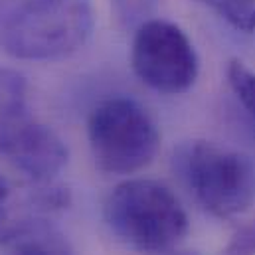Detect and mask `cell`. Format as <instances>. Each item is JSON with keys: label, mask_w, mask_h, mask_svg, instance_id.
<instances>
[{"label": "cell", "mask_w": 255, "mask_h": 255, "mask_svg": "<svg viewBox=\"0 0 255 255\" xmlns=\"http://www.w3.org/2000/svg\"><path fill=\"white\" fill-rule=\"evenodd\" d=\"M91 0H0V48L26 62L75 54L93 34Z\"/></svg>", "instance_id": "cell-1"}, {"label": "cell", "mask_w": 255, "mask_h": 255, "mask_svg": "<svg viewBox=\"0 0 255 255\" xmlns=\"http://www.w3.org/2000/svg\"><path fill=\"white\" fill-rule=\"evenodd\" d=\"M109 232L130 250L162 254L188 232V216L164 184L134 178L117 184L103 204Z\"/></svg>", "instance_id": "cell-2"}, {"label": "cell", "mask_w": 255, "mask_h": 255, "mask_svg": "<svg viewBox=\"0 0 255 255\" xmlns=\"http://www.w3.org/2000/svg\"><path fill=\"white\" fill-rule=\"evenodd\" d=\"M174 170L196 202L216 218H234L255 200V164L242 152L192 140L174 152Z\"/></svg>", "instance_id": "cell-3"}, {"label": "cell", "mask_w": 255, "mask_h": 255, "mask_svg": "<svg viewBox=\"0 0 255 255\" xmlns=\"http://www.w3.org/2000/svg\"><path fill=\"white\" fill-rule=\"evenodd\" d=\"M87 138L97 168L109 174L146 168L160 144L154 119L130 97H109L97 103L87 119Z\"/></svg>", "instance_id": "cell-4"}, {"label": "cell", "mask_w": 255, "mask_h": 255, "mask_svg": "<svg viewBox=\"0 0 255 255\" xmlns=\"http://www.w3.org/2000/svg\"><path fill=\"white\" fill-rule=\"evenodd\" d=\"M130 65L144 85L168 95L188 91L200 71L196 48L186 32L158 18H148L136 26Z\"/></svg>", "instance_id": "cell-5"}, {"label": "cell", "mask_w": 255, "mask_h": 255, "mask_svg": "<svg viewBox=\"0 0 255 255\" xmlns=\"http://www.w3.org/2000/svg\"><path fill=\"white\" fill-rule=\"evenodd\" d=\"M0 154L34 184L52 182L67 162V146L30 107L0 117Z\"/></svg>", "instance_id": "cell-6"}, {"label": "cell", "mask_w": 255, "mask_h": 255, "mask_svg": "<svg viewBox=\"0 0 255 255\" xmlns=\"http://www.w3.org/2000/svg\"><path fill=\"white\" fill-rule=\"evenodd\" d=\"M2 255H75L64 234L44 218H22L2 244Z\"/></svg>", "instance_id": "cell-7"}, {"label": "cell", "mask_w": 255, "mask_h": 255, "mask_svg": "<svg viewBox=\"0 0 255 255\" xmlns=\"http://www.w3.org/2000/svg\"><path fill=\"white\" fill-rule=\"evenodd\" d=\"M228 83L246 117L255 128V71L240 60H232L228 65Z\"/></svg>", "instance_id": "cell-8"}, {"label": "cell", "mask_w": 255, "mask_h": 255, "mask_svg": "<svg viewBox=\"0 0 255 255\" xmlns=\"http://www.w3.org/2000/svg\"><path fill=\"white\" fill-rule=\"evenodd\" d=\"M216 12L232 28L252 34L255 32V0H196Z\"/></svg>", "instance_id": "cell-9"}, {"label": "cell", "mask_w": 255, "mask_h": 255, "mask_svg": "<svg viewBox=\"0 0 255 255\" xmlns=\"http://www.w3.org/2000/svg\"><path fill=\"white\" fill-rule=\"evenodd\" d=\"M111 6L119 22L127 28H132L148 20L156 6V0H111Z\"/></svg>", "instance_id": "cell-10"}, {"label": "cell", "mask_w": 255, "mask_h": 255, "mask_svg": "<svg viewBox=\"0 0 255 255\" xmlns=\"http://www.w3.org/2000/svg\"><path fill=\"white\" fill-rule=\"evenodd\" d=\"M22 218L16 216V200L14 188L10 182L0 174V246L10 238Z\"/></svg>", "instance_id": "cell-11"}, {"label": "cell", "mask_w": 255, "mask_h": 255, "mask_svg": "<svg viewBox=\"0 0 255 255\" xmlns=\"http://www.w3.org/2000/svg\"><path fill=\"white\" fill-rule=\"evenodd\" d=\"M224 255H255V220L240 226L224 248Z\"/></svg>", "instance_id": "cell-12"}, {"label": "cell", "mask_w": 255, "mask_h": 255, "mask_svg": "<svg viewBox=\"0 0 255 255\" xmlns=\"http://www.w3.org/2000/svg\"><path fill=\"white\" fill-rule=\"evenodd\" d=\"M168 255H192V254H168Z\"/></svg>", "instance_id": "cell-13"}]
</instances>
